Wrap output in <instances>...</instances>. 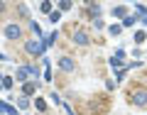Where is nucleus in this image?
I'll return each instance as SVG.
<instances>
[{"label": "nucleus", "mask_w": 147, "mask_h": 115, "mask_svg": "<svg viewBox=\"0 0 147 115\" xmlns=\"http://www.w3.org/2000/svg\"><path fill=\"white\" fill-rule=\"evenodd\" d=\"M27 52H30V54H34V56H37V54L42 52V47H39V44H34V42H27Z\"/></svg>", "instance_id": "5"}, {"label": "nucleus", "mask_w": 147, "mask_h": 115, "mask_svg": "<svg viewBox=\"0 0 147 115\" xmlns=\"http://www.w3.org/2000/svg\"><path fill=\"white\" fill-rule=\"evenodd\" d=\"M5 37H7V39H20V37H22L20 25H7L5 27Z\"/></svg>", "instance_id": "2"}, {"label": "nucleus", "mask_w": 147, "mask_h": 115, "mask_svg": "<svg viewBox=\"0 0 147 115\" xmlns=\"http://www.w3.org/2000/svg\"><path fill=\"white\" fill-rule=\"evenodd\" d=\"M74 42H76V44H88V37H86V32H76V34H74Z\"/></svg>", "instance_id": "4"}, {"label": "nucleus", "mask_w": 147, "mask_h": 115, "mask_svg": "<svg viewBox=\"0 0 147 115\" xmlns=\"http://www.w3.org/2000/svg\"><path fill=\"white\" fill-rule=\"evenodd\" d=\"M130 100L132 105H145L147 103V91H135V93H130Z\"/></svg>", "instance_id": "1"}, {"label": "nucleus", "mask_w": 147, "mask_h": 115, "mask_svg": "<svg viewBox=\"0 0 147 115\" xmlns=\"http://www.w3.org/2000/svg\"><path fill=\"white\" fill-rule=\"evenodd\" d=\"M59 66H61L64 71H69V73H71L74 69H76V64H74V61H71V59H69V56H64L61 61H59Z\"/></svg>", "instance_id": "3"}, {"label": "nucleus", "mask_w": 147, "mask_h": 115, "mask_svg": "<svg viewBox=\"0 0 147 115\" xmlns=\"http://www.w3.org/2000/svg\"><path fill=\"white\" fill-rule=\"evenodd\" d=\"M3 10H5V5H3V3H0V15H3Z\"/></svg>", "instance_id": "6"}]
</instances>
